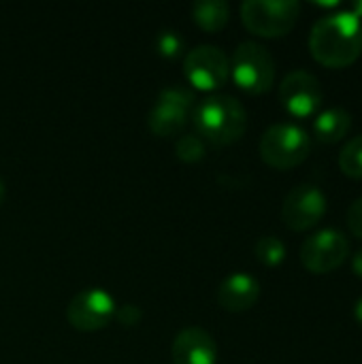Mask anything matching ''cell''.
<instances>
[{"mask_svg":"<svg viewBox=\"0 0 362 364\" xmlns=\"http://www.w3.org/2000/svg\"><path fill=\"white\" fill-rule=\"evenodd\" d=\"M322 85L318 77L307 70H292L280 85V100L286 111L294 117H309L318 113L322 105Z\"/></svg>","mask_w":362,"mask_h":364,"instance_id":"8fae6325","label":"cell"},{"mask_svg":"<svg viewBox=\"0 0 362 364\" xmlns=\"http://www.w3.org/2000/svg\"><path fill=\"white\" fill-rule=\"evenodd\" d=\"M230 73L235 83L247 94H265L275 81V60L265 45L245 41L233 53Z\"/></svg>","mask_w":362,"mask_h":364,"instance_id":"5b68a950","label":"cell"},{"mask_svg":"<svg viewBox=\"0 0 362 364\" xmlns=\"http://www.w3.org/2000/svg\"><path fill=\"white\" fill-rule=\"evenodd\" d=\"M115 316H117V320L124 324V326H134V324H139V320H141V309L137 307V305H122L119 309H115Z\"/></svg>","mask_w":362,"mask_h":364,"instance_id":"44dd1931","label":"cell"},{"mask_svg":"<svg viewBox=\"0 0 362 364\" xmlns=\"http://www.w3.org/2000/svg\"><path fill=\"white\" fill-rule=\"evenodd\" d=\"M254 254L265 267H280L286 260V245L280 237L267 235L256 241Z\"/></svg>","mask_w":362,"mask_h":364,"instance_id":"e0dca14e","label":"cell"},{"mask_svg":"<svg viewBox=\"0 0 362 364\" xmlns=\"http://www.w3.org/2000/svg\"><path fill=\"white\" fill-rule=\"evenodd\" d=\"M4 192H6V190H4V179L0 177V205L4 203Z\"/></svg>","mask_w":362,"mask_h":364,"instance_id":"d4e9b609","label":"cell"},{"mask_svg":"<svg viewBox=\"0 0 362 364\" xmlns=\"http://www.w3.org/2000/svg\"><path fill=\"white\" fill-rule=\"evenodd\" d=\"M156 49L164 58H177L183 51V36L177 30H162L156 36Z\"/></svg>","mask_w":362,"mask_h":364,"instance_id":"d6986e66","label":"cell"},{"mask_svg":"<svg viewBox=\"0 0 362 364\" xmlns=\"http://www.w3.org/2000/svg\"><path fill=\"white\" fill-rule=\"evenodd\" d=\"M352 269H354L356 277H361L362 279V250L361 252H356V256L352 258Z\"/></svg>","mask_w":362,"mask_h":364,"instance_id":"7402d4cb","label":"cell"},{"mask_svg":"<svg viewBox=\"0 0 362 364\" xmlns=\"http://www.w3.org/2000/svg\"><path fill=\"white\" fill-rule=\"evenodd\" d=\"M194 102H196V96L190 87H183V85L164 87L149 109V115H147L149 130L158 136L177 134L186 126L194 109Z\"/></svg>","mask_w":362,"mask_h":364,"instance_id":"52a82bcc","label":"cell"},{"mask_svg":"<svg viewBox=\"0 0 362 364\" xmlns=\"http://www.w3.org/2000/svg\"><path fill=\"white\" fill-rule=\"evenodd\" d=\"M171 354H173V363L175 364H215L218 363V346L215 339L198 328V326H190L183 328L173 346H171Z\"/></svg>","mask_w":362,"mask_h":364,"instance_id":"7c38bea8","label":"cell"},{"mask_svg":"<svg viewBox=\"0 0 362 364\" xmlns=\"http://www.w3.org/2000/svg\"><path fill=\"white\" fill-rule=\"evenodd\" d=\"M352 128V115L341 107L324 109L314 119V132L322 143H339Z\"/></svg>","mask_w":362,"mask_h":364,"instance_id":"5bb4252c","label":"cell"},{"mask_svg":"<svg viewBox=\"0 0 362 364\" xmlns=\"http://www.w3.org/2000/svg\"><path fill=\"white\" fill-rule=\"evenodd\" d=\"M350 256V239L337 228H322L309 235L301 245V262L314 275H326L339 269Z\"/></svg>","mask_w":362,"mask_h":364,"instance_id":"8992f818","label":"cell"},{"mask_svg":"<svg viewBox=\"0 0 362 364\" xmlns=\"http://www.w3.org/2000/svg\"><path fill=\"white\" fill-rule=\"evenodd\" d=\"M115 301L102 288H85L73 296L66 309V318L73 328L94 333L105 328L115 316Z\"/></svg>","mask_w":362,"mask_h":364,"instance_id":"30bf717a","label":"cell"},{"mask_svg":"<svg viewBox=\"0 0 362 364\" xmlns=\"http://www.w3.org/2000/svg\"><path fill=\"white\" fill-rule=\"evenodd\" d=\"M301 15L297 0H247L241 4V19L245 28L265 38L288 34Z\"/></svg>","mask_w":362,"mask_h":364,"instance_id":"277c9868","label":"cell"},{"mask_svg":"<svg viewBox=\"0 0 362 364\" xmlns=\"http://www.w3.org/2000/svg\"><path fill=\"white\" fill-rule=\"evenodd\" d=\"M192 15H194V21L203 30L218 32L226 26L228 15H230V6L224 0H198L192 4Z\"/></svg>","mask_w":362,"mask_h":364,"instance_id":"9a60e30c","label":"cell"},{"mask_svg":"<svg viewBox=\"0 0 362 364\" xmlns=\"http://www.w3.org/2000/svg\"><path fill=\"white\" fill-rule=\"evenodd\" d=\"M177 158L183 162H198L205 156V141L198 134H183L175 143Z\"/></svg>","mask_w":362,"mask_h":364,"instance_id":"ac0fdd59","label":"cell"},{"mask_svg":"<svg viewBox=\"0 0 362 364\" xmlns=\"http://www.w3.org/2000/svg\"><path fill=\"white\" fill-rule=\"evenodd\" d=\"M350 11H352V13H356V15H358V17L362 19V2H356V4H354Z\"/></svg>","mask_w":362,"mask_h":364,"instance_id":"cb8c5ba5","label":"cell"},{"mask_svg":"<svg viewBox=\"0 0 362 364\" xmlns=\"http://www.w3.org/2000/svg\"><path fill=\"white\" fill-rule=\"evenodd\" d=\"M354 318H356L358 326L362 328V296L356 301V305H354Z\"/></svg>","mask_w":362,"mask_h":364,"instance_id":"603a6c76","label":"cell"},{"mask_svg":"<svg viewBox=\"0 0 362 364\" xmlns=\"http://www.w3.org/2000/svg\"><path fill=\"white\" fill-rule=\"evenodd\" d=\"M326 213V196L318 186L301 183L292 188L282 205V220L294 232H305L318 226Z\"/></svg>","mask_w":362,"mask_h":364,"instance_id":"9c48e42d","label":"cell"},{"mask_svg":"<svg viewBox=\"0 0 362 364\" xmlns=\"http://www.w3.org/2000/svg\"><path fill=\"white\" fill-rule=\"evenodd\" d=\"M260 158L277 171H290L312 154L309 132L292 122H280L265 130L260 139Z\"/></svg>","mask_w":362,"mask_h":364,"instance_id":"3957f363","label":"cell"},{"mask_svg":"<svg viewBox=\"0 0 362 364\" xmlns=\"http://www.w3.org/2000/svg\"><path fill=\"white\" fill-rule=\"evenodd\" d=\"M196 134L215 145H230L237 143L247 128V111L239 98L230 94H213L207 96L192 115Z\"/></svg>","mask_w":362,"mask_h":364,"instance_id":"7a4b0ae2","label":"cell"},{"mask_svg":"<svg viewBox=\"0 0 362 364\" xmlns=\"http://www.w3.org/2000/svg\"><path fill=\"white\" fill-rule=\"evenodd\" d=\"M258 299H260V282L250 273H233L218 288L220 307L233 314L252 309Z\"/></svg>","mask_w":362,"mask_h":364,"instance_id":"4fadbf2b","label":"cell"},{"mask_svg":"<svg viewBox=\"0 0 362 364\" xmlns=\"http://www.w3.org/2000/svg\"><path fill=\"white\" fill-rule=\"evenodd\" d=\"M339 168L346 177L362 179V134L350 139L339 151Z\"/></svg>","mask_w":362,"mask_h":364,"instance_id":"2e32d148","label":"cell"},{"mask_svg":"<svg viewBox=\"0 0 362 364\" xmlns=\"http://www.w3.org/2000/svg\"><path fill=\"white\" fill-rule=\"evenodd\" d=\"M183 73L196 90L213 92L226 83L230 75V62L220 47L198 45L186 53Z\"/></svg>","mask_w":362,"mask_h":364,"instance_id":"ba28073f","label":"cell"},{"mask_svg":"<svg viewBox=\"0 0 362 364\" xmlns=\"http://www.w3.org/2000/svg\"><path fill=\"white\" fill-rule=\"evenodd\" d=\"M309 51L326 68H346L362 53V19L352 11L320 17L309 34Z\"/></svg>","mask_w":362,"mask_h":364,"instance_id":"6da1fadb","label":"cell"},{"mask_svg":"<svg viewBox=\"0 0 362 364\" xmlns=\"http://www.w3.org/2000/svg\"><path fill=\"white\" fill-rule=\"evenodd\" d=\"M348 228L356 239H362V196L356 198L348 209Z\"/></svg>","mask_w":362,"mask_h":364,"instance_id":"ffe728a7","label":"cell"}]
</instances>
